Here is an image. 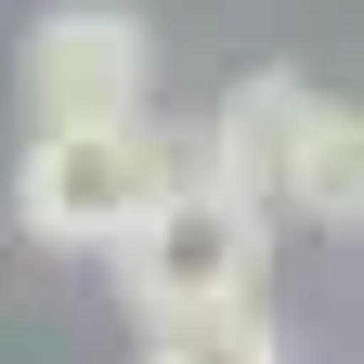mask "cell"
<instances>
[{"instance_id":"3957f363","label":"cell","mask_w":364,"mask_h":364,"mask_svg":"<svg viewBox=\"0 0 364 364\" xmlns=\"http://www.w3.org/2000/svg\"><path fill=\"white\" fill-rule=\"evenodd\" d=\"M26 105L39 130H117V117H144V91H156V26L130 14V0H53V14L26 26Z\"/></svg>"},{"instance_id":"5b68a950","label":"cell","mask_w":364,"mask_h":364,"mask_svg":"<svg viewBox=\"0 0 364 364\" xmlns=\"http://www.w3.org/2000/svg\"><path fill=\"white\" fill-rule=\"evenodd\" d=\"M273 208L312 221V235H364V117H351V105H326V91L299 105L287 169H273Z\"/></svg>"},{"instance_id":"277c9868","label":"cell","mask_w":364,"mask_h":364,"mask_svg":"<svg viewBox=\"0 0 364 364\" xmlns=\"http://www.w3.org/2000/svg\"><path fill=\"white\" fill-rule=\"evenodd\" d=\"M299 105H312V91H299L287 65L235 78V91L208 105V130H182V144H196V182H221V196L273 208V169H287V130H299Z\"/></svg>"},{"instance_id":"8992f818","label":"cell","mask_w":364,"mask_h":364,"mask_svg":"<svg viewBox=\"0 0 364 364\" xmlns=\"http://www.w3.org/2000/svg\"><path fill=\"white\" fill-rule=\"evenodd\" d=\"M144 364H287V326L260 299L235 312H182V326H144Z\"/></svg>"},{"instance_id":"7a4b0ae2","label":"cell","mask_w":364,"mask_h":364,"mask_svg":"<svg viewBox=\"0 0 364 364\" xmlns=\"http://www.w3.org/2000/svg\"><path fill=\"white\" fill-rule=\"evenodd\" d=\"M105 260H117V299L144 312V326L235 312V299H260V273H273V208H247V196H221V182L182 169V182L130 221Z\"/></svg>"},{"instance_id":"6da1fadb","label":"cell","mask_w":364,"mask_h":364,"mask_svg":"<svg viewBox=\"0 0 364 364\" xmlns=\"http://www.w3.org/2000/svg\"><path fill=\"white\" fill-rule=\"evenodd\" d=\"M196 169V144L156 117H117V130H26V156H14V221L39 247H117L130 221H144L169 182Z\"/></svg>"}]
</instances>
